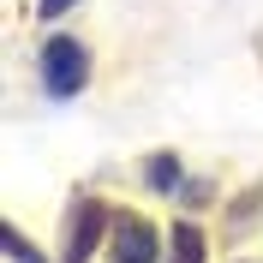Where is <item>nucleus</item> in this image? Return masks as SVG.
<instances>
[{
	"label": "nucleus",
	"mask_w": 263,
	"mask_h": 263,
	"mask_svg": "<svg viewBox=\"0 0 263 263\" xmlns=\"http://www.w3.org/2000/svg\"><path fill=\"white\" fill-rule=\"evenodd\" d=\"M42 84H48V96H54V102L78 96L84 84H90V54H84V42H72V36L42 42Z\"/></svg>",
	"instance_id": "obj_1"
},
{
	"label": "nucleus",
	"mask_w": 263,
	"mask_h": 263,
	"mask_svg": "<svg viewBox=\"0 0 263 263\" xmlns=\"http://www.w3.org/2000/svg\"><path fill=\"white\" fill-rule=\"evenodd\" d=\"M102 228H108V210H102L96 197H84L78 210H72V221H66V263L90 257V251L102 246Z\"/></svg>",
	"instance_id": "obj_2"
},
{
	"label": "nucleus",
	"mask_w": 263,
	"mask_h": 263,
	"mask_svg": "<svg viewBox=\"0 0 263 263\" xmlns=\"http://www.w3.org/2000/svg\"><path fill=\"white\" fill-rule=\"evenodd\" d=\"M156 228L144 215H120L114 221V263H156Z\"/></svg>",
	"instance_id": "obj_3"
},
{
	"label": "nucleus",
	"mask_w": 263,
	"mask_h": 263,
	"mask_svg": "<svg viewBox=\"0 0 263 263\" xmlns=\"http://www.w3.org/2000/svg\"><path fill=\"white\" fill-rule=\"evenodd\" d=\"M174 263H203V233L197 228H174Z\"/></svg>",
	"instance_id": "obj_4"
},
{
	"label": "nucleus",
	"mask_w": 263,
	"mask_h": 263,
	"mask_svg": "<svg viewBox=\"0 0 263 263\" xmlns=\"http://www.w3.org/2000/svg\"><path fill=\"white\" fill-rule=\"evenodd\" d=\"M149 185H156V192H174V185H180V162H174V156H156V162H149Z\"/></svg>",
	"instance_id": "obj_5"
},
{
	"label": "nucleus",
	"mask_w": 263,
	"mask_h": 263,
	"mask_svg": "<svg viewBox=\"0 0 263 263\" xmlns=\"http://www.w3.org/2000/svg\"><path fill=\"white\" fill-rule=\"evenodd\" d=\"M6 251H12L18 263H42V257H36L30 246H24V233H18V228H6Z\"/></svg>",
	"instance_id": "obj_6"
},
{
	"label": "nucleus",
	"mask_w": 263,
	"mask_h": 263,
	"mask_svg": "<svg viewBox=\"0 0 263 263\" xmlns=\"http://www.w3.org/2000/svg\"><path fill=\"white\" fill-rule=\"evenodd\" d=\"M72 6H78V0H36V12H42V18H60V12H72Z\"/></svg>",
	"instance_id": "obj_7"
}]
</instances>
